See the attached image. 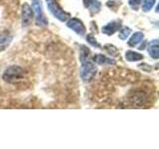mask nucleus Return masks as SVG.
Segmentation results:
<instances>
[{"label":"nucleus","instance_id":"1","mask_svg":"<svg viewBox=\"0 0 159 149\" xmlns=\"http://www.w3.org/2000/svg\"><path fill=\"white\" fill-rule=\"evenodd\" d=\"M25 77V71L20 66H10L3 73L2 79L8 84L20 83Z\"/></svg>","mask_w":159,"mask_h":149},{"label":"nucleus","instance_id":"2","mask_svg":"<svg viewBox=\"0 0 159 149\" xmlns=\"http://www.w3.org/2000/svg\"><path fill=\"white\" fill-rule=\"evenodd\" d=\"M46 2L50 12L52 13V15L55 18H57L62 22L67 21L68 18H70V13L63 10V8L60 6L57 0H46Z\"/></svg>","mask_w":159,"mask_h":149},{"label":"nucleus","instance_id":"3","mask_svg":"<svg viewBox=\"0 0 159 149\" xmlns=\"http://www.w3.org/2000/svg\"><path fill=\"white\" fill-rule=\"evenodd\" d=\"M97 72H98V69L92 62L86 61L82 63L80 74H81V78L84 82H91L92 79L96 77Z\"/></svg>","mask_w":159,"mask_h":149},{"label":"nucleus","instance_id":"4","mask_svg":"<svg viewBox=\"0 0 159 149\" xmlns=\"http://www.w3.org/2000/svg\"><path fill=\"white\" fill-rule=\"evenodd\" d=\"M149 97L145 92L137 91L133 92L130 96H129V102L133 106L136 107H142L148 102Z\"/></svg>","mask_w":159,"mask_h":149},{"label":"nucleus","instance_id":"5","mask_svg":"<svg viewBox=\"0 0 159 149\" xmlns=\"http://www.w3.org/2000/svg\"><path fill=\"white\" fill-rule=\"evenodd\" d=\"M32 8H33V11L36 13V25L37 26H39V27L47 26L48 21L43 14L41 0H32Z\"/></svg>","mask_w":159,"mask_h":149},{"label":"nucleus","instance_id":"6","mask_svg":"<svg viewBox=\"0 0 159 149\" xmlns=\"http://www.w3.org/2000/svg\"><path fill=\"white\" fill-rule=\"evenodd\" d=\"M33 16H34L33 8L30 6L28 3H24L22 5V15H21L22 26L23 27H28L29 25L32 23Z\"/></svg>","mask_w":159,"mask_h":149},{"label":"nucleus","instance_id":"7","mask_svg":"<svg viewBox=\"0 0 159 149\" xmlns=\"http://www.w3.org/2000/svg\"><path fill=\"white\" fill-rule=\"evenodd\" d=\"M67 26L70 29H72L73 31L76 32L78 35L83 36V35L86 34V27H84V23L78 18H71L67 22Z\"/></svg>","mask_w":159,"mask_h":149},{"label":"nucleus","instance_id":"8","mask_svg":"<svg viewBox=\"0 0 159 149\" xmlns=\"http://www.w3.org/2000/svg\"><path fill=\"white\" fill-rule=\"evenodd\" d=\"M121 27V22L120 21H111L109 22L108 24H107L106 26H103L102 28V31L103 34L108 35L111 36L113 33H116V31H118L119 29Z\"/></svg>","mask_w":159,"mask_h":149},{"label":"nucleus","instance_id":"9","mask_svg":"<svg viewBox=\"0 0 159 149\" xmlns=\"http://www.w3.org/2000/svg\"><path fill=\"white\" fill-rule=\"evenodd\" d=\"M93 61L96 63L97 65H103V66H113L116 65V61L111 58H107L106 56H103L102 54H97L94 55L93 58Z\"/></svg>","mask_w":159,"mask_h":149},{"label":"nucleus","instance_id":"10","mask_svg":"<svg viewBox=\"0 0 159 149\" xmlns=\"http://www.w3.org/2000/svg\"><path fill=\"white\" fill-rule=\"evenodd\" d=\"M12 35L8 31H5L0 34V52L6 50V48L12 42Z\"/></svg>","mask_w":159,"mask_h":149},{"label":"nucleus","instance_id":"11","mask_svg":"<svg viewBox=\"0 0 159 149\" xmlns=\"http://www.w3.org/2000/svg\"><path fill=\"white\" fill-rule=\"evenodd\" d=\"M86 8H89L92 13H98L101 10L102 4L98 0H83Z\"/></svg>","mask_w":159,"mask_h":149},{"label":"nucleus","instance_id":"12","mask_svg":"<svg viewBox=\"0 0 159 149\" xmlns=\"http://www.w3.org/2000/svg\"><path fill=\"white\" fill-rule=\"evenodd\" d=\"M148 53L153 59H158L159 58V47H158V40H152L149 43L148 47Z\"/></svg>","mask_w":159,"mask_h":149},{"label":"nucleus","instance_id":"13","mask_svg":"<svg viewBox=\"0 0 159 149\" xmlns=\"http://www.w3.org/2000/svg\"><path fill=\"white\" fill-rule=\"evenodd\" d=\"M144 38V34L141 33V32H136V33H134L131 38L129 39V41H128V46H130V47H135L136 45H138L139 43H140L142 40Z\"/></svg>","mask_w":159,"mask_h":149},{"label":"nucleus","instance_id":"14","mask_svg":"<svg viewBox=\"0 0 159 149\" xmlns=\"http://www.w3.org/2000/svg\"><path fill=\"white\" fill-rule=\"evenodd\" d=\"M144 57L143 55L140 53H137V52H133V51H127L125 53V59L126 61L128 62H137V61H140L142 60Z\"/></svg>","mask_w":159,"mask_h":149},{"label":"nucleus","instance_id":"15","mask_svg":"<svg viewBox=\"0 0 159 149\" xmlns=\"http://www.w3.org/2000/svg\"><path fill=\"white\" fill-rule=\"evenodd\" d=\"M89 56H91V50L84 45L80 46V61H81V63L89 61Z\"/></svg>","mask_w":159,"mask_h":149},{"label":"nucleus","instance_id":"16","mask_svg":"<svg viewBox=\"0 0 159 149\" xmlns=\"http://www.w3.org/2000/svg\"><path fill=\"white\" fill-rule=\"evenodd\" d=\"M156 0H144L142 2V10L144 12H148L155 5Z\"/></svg>","mask_w":159,"mask_h":149},{"label":"nucleus","instance_id":"17","mask_svg":"<svg viewBox=\"0 0 159 149\" xmlns=\"http://www.w3.org/2000/svg\"><path fill=\"white\" fill-rule=\"evenodd\" d=\"M131 34V29L130 28H127V27H124L122 28L120 31H119V34H118V38L120 40H126L129 35Z\"/></svg>","mask_w":159,"mask_h":149},{"label":"nucleus","instance_id":"18","mask_svg":"<svg viewBox=\"0 0 159 149\" xmlns=\"http://www.w3.org/2000/svg\"><path fill=\"white\" fill-rule=\"evenodd\" d=\"M87 41L89 44H91L93 47H96V48H101V44H99L98 41H97V39L94 38V36L93 34H88L87 35Z\"/></svg>","mask_w":159,"mask_h":149},{"label":"nucleus","instance_id":"19","mask_svg":"<svg viewBox=\"0 0 159 149\" xmlns=\"http://www.w3.org/2000/svg\"><path fill=\"white\" fill-rule=\"evenodd\" d=\"M104 49H106V51L111 55V57H114V56H116V55H118L117 49L114 47L113 45H111V44L106 45V46H104Z\"/></svg>","mask_w":159,"mask_h":149},{"label":"nucleus","instance_id":"20","mask_svg":"<svg viewBox=\"0 0 159 149\" xmlns=\"http://www.w3.org/2000/svg\"><path fill=\"white\" fill-rule=\"evenodd\" d=\"M142 2V0H129L128 1V3H129V5L133 8V9H137L138 8V6L140 5V3Z\"/></svg>","mask_w":159,"mask_h":149},{"label":"nucleus","instance_id":"21","mask_svg":"<svg viewBox=\"0 0 159 149\" xmlns=\"http://www.w3.org/2000/svg\"><path fill=\"white\" fill-rule=\"evenodd\" d=\"M138 68L144 70V71H147V72H150L151 71V67H148L147 64H139L138 65Z\"/></svg>","mask_w":159,"mask_h":149},{"label":"nucleus","instance_id":"22","mask_svg":"<svg viewBox=\"0 0 159 149\" xmlns=\"http://www.w3.org/2000/svg\"><path fill=\"white\" fill-rule=\"evenodd\" d=\"M145 46H146V42H143V44H142L141 46L139 47L138 49H139V50H142V49H144V48H145Z\"/></svg>","mask_w":159,"mask_h":149}]
</instances>
